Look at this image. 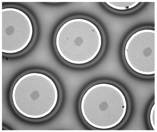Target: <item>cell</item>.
I'll return each mask as SVG.
<instances>
[{
	"label": "cell",
	"instance_id": "cell-6",
	"mask_svg": "<svg viewBox=\"0 0 157 132\" xmlns=\"http://www.w3.org/2000/svg\"><path fill=\"white\" fill-rule=\"evenodd\" d=\"M106 5L110 6V8L117 10L124 11L127 10L137 6L139 4L140 2H105Z\"/></svg>",
	"mask_w": 157,
	"mask_h": 132
},
{
	"label": "cell",
	"instance_id": "cell-1",
	"mask_svg": "<svg viewBox=\"0 0 157 132\" xmlns=\"http://www.w3.org/2000/svg\"><path fill=\"white\" fill-rule=\"evenodd\" d=\"M55 45L59 55L67 62L83 65L98 57L103 45L99 28L87 19L74 18L64 22L55 36Z\"/></svg>",
	"mask_w": 157,
	"mask_h": 132
},
{
	"label": "cell",
	"instance_id": "cell-3",
	"mask_svg": "<svg viewBox=\"0 0 157 132\" xmlns=\"http://www.w3.org/2000/svg\"><path fill=\"white\" fill-rule=\"evenodd\" d=\"M12 99L15 109L22 115L31 119H41L51 114L57 106L58 89L47 74L27 73L15 83Z\"/></svg>",
	"mask_w": 157,
	"mask_h": 132
},
{
	"label": "cell",
	"instance_id": "cell-5",
	"mask_svg": "<svg viewBox=\"0 0 157 132\" xmlns=\"http://www.w3.org/2000/svg\"><path fill=\"white\" fill-rule=\"evenodd\" d=\"M155 31L152 29H141L129 38L124 55L132 70L143 75L155 74Z\"/></svg>",
	"mask_w": 157,
	"mask_h": 132
},
{
	"label": "cell",
	"instance_id": "cell-2",
	"mask_svg": "<svg viewBox=\"0 0 157 132\" xmlns=\"http://www.w3.org/2000/svg\"><path fill=\"white\" fill-rule=\"evenodd\" d=\"M81 115L92 127L106 130L117 127L127 115L128 103L124 92L113 84H95L84 94L80 103Z\"/></svg>",
	"mask_w": 157,
	"mask_h": 132
},
{
	"label": "cell",
	"instance_id": "cell-4",
	"mask_svg": "<svg viewBox=\"0 0 157 132\" xmlns=\"http://www.w3.org/2000/svg\"><path fill=\"white\" fill-rule=\"evenodd\" d=\"M1 13L2 53L14 54L23 51L34 36V25L30 17L13 7L2 8Z\"/></svg>",
	"mask_w": 157,
	"mask_h": 132
},
{
	"label": "cell",
	"instance_id": "cell-7",
	"mask_svg": "<svg viewBox=\"0 0 157 132\" xmlns=\"http://www.w3.org/2000/svg\"><path fill=\"white\" fill-rule=\"evenodd\" d=\"M155 105L154 104L151 108L150 114V120L151 126L154 130H155Z\"/></svg>",
	"mask_w": 157,
	"mask_h": 132
}]
</instances>
